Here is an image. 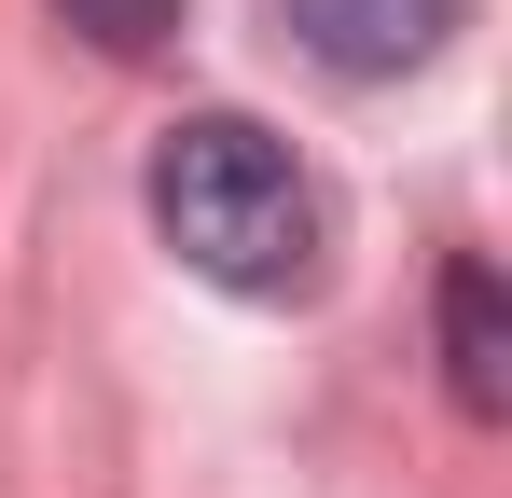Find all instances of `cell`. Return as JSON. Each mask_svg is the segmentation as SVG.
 <instances>
[{"instance_id": "obj_3", "label": "cell", "mask_w": 512, "mask_h": 498, "mask_svg": "<svg viewBox=\"0 0 512 498\" xmlns=\"http://www.w3.org/2000/svg\"><path fill=\"white\" fill-rule=\"evenodd\" d=\"M443 388H457V415H512V305L485 249L443 263Z\"/></svg>"}, {"instance_id": "obj_2", "label": "cell", "mask_w": 512, "mask_h": 498, "mask_svg": "<svg viewBox=\"0 0 512 498\" xmlns=\"http://www.w3.org/2000/svg\"><path fill=\"white\" fill-rule=\"evenodd\" d=\"M457 14H471V0H277V28H291L333 83H402V70H429V56L457 42Z\"/></svg>"}, {"instance_id": "obj_4", "label": "cell", "mask_w": 512, "mask_h": 498, "mask_svg": "<svg viewBox=\"0 0 512 498\" xmlns=\"http://www.w3.org/2000/svg\"><path fill=\"white\" fill-rule=\"evenodd\" d=\"M56 14L84 28L97 56H167V42H180V14H194V0H56Z\"/></svg>"}, {"instance_id": "obj_1", "label": "cell", "mask_w": 512, "mask_h": 498, "mask_svg": "<svg viewBox=\"0 0 512 498\" xmlns=\"http://www.w3.org/2000/svg\"><path fill=\"white\" fill-rule=\"evenodd\" d=\"M153 236L208 277V291H236V305H291V291H319V180L291 166L277 125L250 111H194L153 139Z\"/></svg>"}]
</instances>
